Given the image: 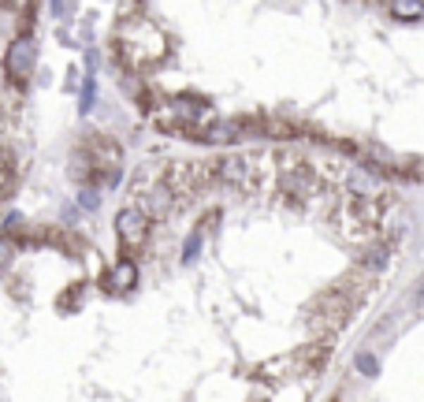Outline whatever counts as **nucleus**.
<instances>
[{"label":"nucleus","mask_w":424,"mask_h":402,"mask_svg":"<svg viewBox=\"0 0 424 402\" xmlns=\"http://www.w3.org/2000/svg\"><path fill=\"white\" fill-rule=\"evenodd\" d=\"M116 49L127 56V63H135V68H142V63H161L164 53H168V37L153 27V23H123L119 27V37H116Z\"/></svg>","instance_id":"1"},{"label":"nucleus","mask_w":424,"mask_h":402,"mask_svg":"<svg viewBox=\"0 0 424 402\" xmlns=\"http://www.w3.org/2000/svg\"><path fill=\"white\" fill-rule=\"evenodd\" d=\"M34 63H37V45L34 37H15L8 45V56H4V71L11 82H26L34 75Z\"/></svg>","instance_id":"2"},{"label":"nucleus","mask_w":424,"mask_h":402,"mask_svg":"<svg viewBox=\"0 0 424 402\" xmlns=\"http://www.w3.org/2000/svg\"><path fill=\"white\" fill-rule=\"evenodd\" d=\"M116 231H119V239H123V246H138V242H145L149 216L142 209H135V205H127V209H119V216H116Z\"/></svg>","instance_id":"3"},{"label":"nucleus","mask_w":424,"mask_h":402,"mask_svg":"<svg viewBox=\"0 0 424 402\" xmlns=\"http://www.w3.org/2000/svg\"><path fill=\"white\" fill-rule=\"evenodd\" d=\"M104 283H108V291H119V294L135 291V283H138V265L123 257V261H119V265L108 272V279H104Z\"/></svg>","instance_id":"4"},{"label":"nucleus","mask_w":424,"mask_h":402,"mask_svg":"<svg viewBox=\"0 0 424 402\" xmlns=\"http://www.w3.org/2000/svg\"><path fill=\"white\" fill-rule=\"evenodd\" d=\"M201 138L212 142V146H220V142H235V138H238V127H235V123H212Z\"/></svg>","instance_id":"5"},{"label":"nucleus","mask_w":424,"mask_h":402,"mask_svg":"<svg viewBox=\"0 0 424 402\" xmlns=\"http://www.w3.org/2000/svg\"><path fill=\"white\" fill-rule=\"evenodd\" d=\"M11 261H15V242H11V239H0V272H8Z\"/></svg>","instance_id":"6"},{"label":"nucleus","mask_w":424,"mask_h":402,"mask_svg":"<svg viewBox=\"0 0 424 402\" xmlns=\"http://www.w3.org/2000/svg\"><path fill=\"white\" fill-rule=\"evenodd\" d=\"M357 369H361L365 376H376V372H380V365H376L373 354H357Z\"/></svg>","instance_id":"7"},{"label":"nucleus","mask_w":424,"mask_h":402,"mask_svg":"<svg viewBox=\"0 0 424 402\" xmlns=\"http://www.w3.org/2000/svg\"><path fill=\"white\" fill-rule=\"evenodd\" d=\"M383 261H387V250H383V246L368 250V257H365V265H368V268H383Z\"/></svg>","instance_id":"8"},{"label":"nucleus","mask_w":424,"mask_h":402,"mask_svg":"<svg viewBox=\"0 0 424 402\" xmlns=\"http://www.w3.org/2000/svg\"><path fill=\"white\" fill-rule=\"evenodd\" d=\"M394 15L413 19V15H420V4H394Z\"/></svg>","instance_id":"9"}]
</instances>
